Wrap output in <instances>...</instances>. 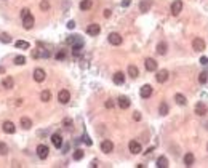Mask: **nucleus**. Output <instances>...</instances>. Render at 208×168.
Returning a JSON list of instances; mask_svg holds the SVG:
<instances>
[{"label": "nucleus", "instance_id": "49530a36", "mask_svg": "<svg viewBox=\"0 0 208 168\" xmlns=\"http://www.w3.org/2000/svg\"><path fill=\"white\" fill-rule=\"evenodd\" d=\"M111 16V10H104V18H109Z\"/></svg>", "mask_w": 208, "mask_h": 168}, {"label": "nucleus", "instance_id": "e433bc0d", "mask_svg": "<svg viewBox=\"0 0 208 168\" xmlns=\"http://www.w3.org/2000/svg\"><path fill=\"white\" fill-rule=\"evenodd\" d=\"M0 42H2V43H10V42H11V37H10L8 34H3L2 37H0Z\"/></svg>", "mask_w": 208, "mask_h": 168}, {"label": "nucleus", "instance_id": "1a4fd4ad", "mask_svg": "<svg viewBox=\"0 0 208 168\" xmlns=\"http://www.w3.org/2000/svg\"><path fill=\"white\" fill-rule=\"evenodd\" d=\"M144 66H146V71H149V72H154L157 71V61L152 58H147L144 61Z\"/></svg>", "mask_w": 208, "mask_h": 168}, {"label": "nucleus", "instance_id": "4be33fe9", "mask_svg": "<svg viewBox=\"0 0 208 168\" xmlns=\"http://www.w3.org/2000/svg\"><path fill=\"white\" fill-rule=\"evenodd\" d=\"M128 75L131 77V79H136V77L139 75V71H138V67H136V66H133V64L128 66Z\"/></svg>", "mask_w": 208, "mask_h": 168}, {"label": "nucleus", "instance_id": "5701e85b", "mask_svg": "<svg viewBox=\"0 0 208 168\" xmlns=\"http://www.w3.org/2000/svg\"><path fill=\"white\" fill-rule=\"evenodd\" d=\"M91 7H93V2H91V0H82V2H80V10L82 11L90 10Z\"/></svg>", "mask_w": 208, "mask_h": 168}, {"label": "nucleus", "instance_id": "39448f33", "mask_svg": "<svg viewBox=\"0 0 208 168\" xmlns=\"http://www.w3.org/2000/svg\"><path fill=\"white\" fill-rule=\"evenodd\" d=\"M107 38H109V42H111V45H115V47H117V45H120L122 40H123V38H122V35L117 34V32H111Z\"/></svg>", "mask_w": 208, "mask_h": 168}, {"label": "nucleus", "instance_id": "423d86ee", "mask_svg": "<svg viewBox=\"0 0 208 168\" xmlns=\"http://www.w3.org/2000/svg\"><path fill=\"white\" fill-rule=\"evenodd\" d=\"M32 26H34V16L29 13L27 16L23 18V27H24L26 31H29V29H32Z\"/></svg>", "mask_w": 208, "mask_h": 168}, {"label": "nucleus", "instance_id": "412c9836", "mask_svg": "<svg viewBox=\"0 0 208 168\" xmlns=\"http://www.w3.org/2000/svg\"><path fill=\"white\" fill-rule=\"evenodd\" d=\"M184 163H186V167H192L194 165V154L192 152H187L184 155Z\"/></svg>", "mask_w": 208, "mask_h": 168}, {"label": "nucleus", "instance_id": "0eeeda50", "mask_svg": "<svg viewBox=\"0 0 208 168\" xmlns=\"http://www.w3.org/2000/svg\"><path fill=\"white\" fill-rule=\"evenodd\" d=\"M192 48H194L195 51H203L205 50V42L202 40L200 37L194 38V40H192Z\"/></svg>", "mask_w": 208, "mask_h": 168}, {"label": "nucleus", "instance_id": "de8ad7c7", "mask_svg": "<svg viewBox=\"0 0 208 168\" xmlns=\"http://www.w3.org/2000/svg\"><path fill=\"white\" fill-rule=\"evenodd\" d=\"M130 5V0H123V2H122V7H128Z\"/></svg>", "mask_w": 208, "mask_h": 168}, {"label": "nucleus", "instance_id": "bb28decb", "mask_svg": "<svg viewBox=\"0 0 208 168\" xmlns=\"http://www.w3.org/2000/svg\"><path fill=\"white\" fill-rule=\"evenodd\" d=\"M174 101H176L179 106H184V104L187 103V99H186V96L184 95H181V93H178V95H174Z\"/></svg>", "mask_w": 208, "mask_h": 168}, {"label": "nucleus", "instance_id": "c9c22d12", "mask_svg": "<svg viewBox=\"0 0 208 168\" xmlns=\"http://www.w3.org/2000/svg\"><path fill=\"white\" fill-rule=\"evenodd\" d=\"M40 10H42V11L50 10V3L47 2V0H42V2H40Z\"/></svg>", "mask_w": 208, "mask_h": 168}, {"label": "nucleus", "instance_id": "f8f14e48", "mask_svg": "<svg viewBox=\"0 0 208 168\" xmlns=\"http://www.w3.org/2000/svg\"><path fill=\"white\" fill-rule=\"evenodd\" d=\"M101 32V27H99V24H90L87 27V34L91 35V37H94V35H98Z\"/></svg>", "mask_w": 208, "mask_h": 168}, {"label": "nucleus", "instance_id": "f3484780", "mask_svg": "<svg viewBox=\"0 0 208 168\" xmlns=\"http://www.w3.org/2000/svg\"><path fill=\"white\" fill-rule=\"evenodd\" d=\"M2 128H3V131L8 133V134H13L14 131H16V127H14L13 122H5V123L2 125Z\"/></svg>", "mask_w": 208, "mask_h": 168}, {"label": "nucleus", "instance_id": "7ed1b4c3", "mask_svg": "<svg viewBox=\"0 0 208 168\" xmlns=\"http://www.w3.org/2000/svg\"><path fill=\"white\" fill-rule=\"evenodd\" d=\"M101 151H103L104 154L112 152V151H114V143H112L111 139H104L103 143H101Z\"/></svg>", "mask_w": 208, "mask_h": 168}, {"label": "nucleus", "instance_id": "b1692460", "mask_svg": "<svg viewBox=\"0 0 208 168\" xmlns=\"http://www.w3.org/2000/svg\"><path fill=\"white\" fill-rule=\"evenodd\" d=\"M149 8H151V2L149 0H141V2H139V10H141L142 13L149 11Z\"/></svg>", "mask_w": 208, "mask_h": 168}, {"label": "nucleus", "instance_id": "9b49d317", "mask_svg": "<svg viewBox=\"0 0 208 168\" xmlns=\"http://www.w3.org/2000/svg\"><path fill=\"white\" fill-rule=\"evenodd\" d=\"M155 79H157V82H159V83H165L166 80H168V71H166V69L159 71V72H157V75H155Z\"/></svg>", "mask_w": 208, "mask_h": 168}, {"label": "nucleus", "instance_id": "393cba45", "mask_svg": "<svg viewBox=\"0 0 208 168\" xmlns=\"http://www.w3.org/2000/svg\"><path fill=\"white\" fill-rule=\"evenodd\" d=\"M157 167H159V168H168V158L163 157V155H162V157H159V158H157Z\"/></svg>", "mask_w": 208, "mask_h": 168}, {"label": "nucleus", "instance_id": "ea45409f", "mask_svg": "<svg viewBox=\"0 0 208 168\" xmlns=\"http://www.w3.org/2000/svg\"><path fill=\"white\" fill-rule=\"evenodd\" d=\"M31 13V11H29V8H23V10H21V18H24V16H27V14Z\"/></svg>", "mask_w": 208, "mask_h": 168}, {"label": "nucleus", "instance_id": "2eb2a0df", "mask_svg": "<svg viewBox=\"0 0 208 168\" xmlns=\"http://www.w3.org/2000/svg\"><path fill=\"white\" fill-rule=\"evenodd\" d=\"M139 95H141V98H149V96L152 95V86L151 85H142L141 90H139Z\"/></svg>", "mask_w": 208, "mask_h": 168}, {"label": "nucleus", "instance_id": "f704fd0d", "mask_svg": "<svg viewBox=\"0 0 208 168\" xmlns=\"http://www.w3.org/2000/svg\"><path fill=\"white\" fill-rule=\"evenodd\" d=\"M8 154V147L5 143H0V155H7Z\"/></svg>", "mask_w": 208, "mask_h": 168}, {"label": "nucleus", "instance_id": "dca6fc26", "mask_svg": "<svg viewBox=\"0 0 208 168\" xmlns=\"http://www.w3.org/2000/svg\"><path fill=\"white\" fill-rule=\"evenodd\" d=\"M117 103H118V107H120V109H128L130 104H131L127 96H120V98L117 99Z\"/></svg>", "mask_w": 208, "mask_h": 168}, {"label": "nucleus", "instance_id": "c85d7f7f", "mask_svg": "<svg viewBox=\"0 0 208 168\" xmlns=\"http://www.w3.org/2000/svg\"><path fill=\"white\" fill-rule=\"evenodd\" d=\"M166 48H168V47H166V43H165V42H160V43L159 45H157V53H159V55H166Z\"/></svg>", "mask_w": 208, "mask_h": 168}, {"label": "nucleus", "instance_id": "c03bdc74", "mask_svg": "<svg viewBox=\"0 0 208 168\" xmlns=\"http://www.w3.org/2000/svg\"><path fill=\"white\" fill-rule=\"evenodd\" d=\"M75 27V23H74V21H69V23H67V29H74Z\"/></svg>", "mask_w": 208, "mask_h": 168}, {"label": "nucleus", "instance_id": "cd10ccee", "mask_svg": "<svg viewBox=\"0 0 208 168\" xmlns=\"http://www.w3.org/2000/svg\"><path fill=\"white\" fill-rule=\"evenodd\" d=\"M40 99L43 101V103H48V101L51 99V93H50L48 90H43V91L40 93Z\"/></svg>", "mask_w": 208, "mask_h": 168}, {"label": "nucleus", "instance_id": "6ab92c4d", "mask_svg": "<svg viewBox=\"0 0 208 168\" xmlns=\"http://www.w3.org/2000/svg\"><path fill=\"white\" fill-rule=\"evenodd\" d=\"M112 80H114L115 85H122V83L125 82V75H123V72H115L114 77H112Z\"/></svg>", "mask_w": 208, "mask_h": 168}, {"label": "nucleus", "instance_id": "7c9ffc66", "mask_svg": "<svg viewBox=\"0 0 208 168\" xmlns=\"http://www.w3.org/2000/svg\"><path fill=\"white\" fill-rule=\"evenodd\" d=\"M159 114H160V115H166V114H168V104H166V103H162V104H160Z\"/></svg>", "mask_w": 208, "mask_h": 168}, {"label": "nucleus", "instance_id": "20e7f679", "mask_svg": "<svg viewBox=\"0 0 208 168\" xmlns=\"http://www.w3.org/2000/svg\"><path fill=\"white\" fill-rule=\"evenodd\" d=\"M181 11H183V2H181V0H174L173 3H171V14L178 16Z\"/></svg>", "mask_w": 208, "mask_h": 168}, {"label": "nucleus", "instance_id": "8fccbe9b", "mask_svg": "<svg viewBox=\"0 0 208 168\" xmlns=\"http://www.w3.org/2000/svg\"><path fill=\"white\" fill-rule=\"evenodd\" d=\"M205 128H207V130H208V122H207V123H205Z\"/></svg>", "mask_w": 208, "mask_h": 168}, {"label": "nucleus", "instance_id": "473e14b6", "mask_svg": "<svg viewBox=\"0 0 208 168\" xmlns=\"http://www.w3.org/2000/svg\"><path fill=\"white\" fill-rule=\"evenodd\" d=\"M198 82L200 83H207L208 82V72L207 71H203L200 75H198Z\"/></svg>", "mask_w": 208, "mask_h": 168}, {"label": "nucleus", "instance_id": "c756f323", "mask_svg": "<svg viewBox=\"0 0 208 168\" xmlns=\"http://www.w3.org/2000/svg\"><path fill=\"white\" fill-rule=\"evenodd\" d=\"M82 47H83V43H75V45H72V55H74V56H79Z\"/></svg>", "mask_w": 208, "mask_h": 168}, {"label": "nucleus", "instance_id": "37998d69", "mask_svg": "<svg viewBox=\"0 0 208 168\" xmlns=\"http://www.w3.org/2000/svg\"><path fill=\"white\" fill-rule=\"evenodd\" d=\"M200 64H208V58H205V56H202V58H200Z\"/></svg>", "mask_w": 208, "mask_h": 168}, {"label": "nucleus", "instance_id": "f257e3e1", "mask_svg": "<svg viewBox=\"0 0 208 168\" xmlns=\"http://www.w3.org/2000/svg\"><path fill=\"white\" fill-rule=\"evenodd\" d=\"M48 152H50L48 146H45V144H38V146H37V155H38V158L45 160V158L48 157Z\"/></svg>", "mask_w": 208, "mask_h": 168}, {"label": "nucleus", "instance_id": "2f4dec72", "mask_svg": "<svg viewBox=\"0 0 208 168\" xmlns=\"http://www.w3.org/2000/svg\"><path fill=\"white\" fill-rule=\"evenodd\" d=\"M83 155H85V152H83L82 149H77V151L74 152V160H82Z\"/></svg>", "mask_w": 208, "mask_h": 168}, {"label": "nucleus", "instance_id": "58836bf2", "mask_svg": "<svg viewBox=\"0 0 208 168\" xmlns=\"http://www.w3.org/2000/svg\"><path fill=\"white\" fill-rule=\"evenodd\" d=\"M104 106L107 107V109H112V107H114V101H112V99H107L106 103H104Z\"/></svg>", "mask_w": 208, "mask_h": 168}, {"label": "nucleus", "instance_id": "aec40b11", "mask_svg": "<svg viewBox=\"0 0 208 168\" xmlns=\"http://www.w3.org/2000/svg\"><path fill=\"white\" fill-rule=\"evenodd\" d=\"M21 127L24 128V130H29V128L32 127V120L29 119V117H21Z\"/></svg>", "mask_w": 208, "mask_h": 168}, {"label": "nucleus", "instance_id": "6e6552de", "mask_svg": "<svg viewBox=\"0 0 208 168\" xmlns=\"http://www.w3.org/2000/svg\"><path fill=\"white\" fill-rule=\"evenodd\" d=\"M45 77H47V74H45V71H43V69L38 67V69H35V71H34V80H35V82H38V83L43 82V80H45Z\"/></svg>", "mask_w": 208, "mask_h": 168}, {"label": "nucleus", "instance_id": "09e8293b", "mask_svg": "<svg viewBox=\"0 0 208 168\" xmlns=\"http://www.w3.org/2000/svg\"><path fill=\"white\" fill-rule=\"evenodd\" d=\"M152 151H154V147H149V149H147V151L144 152V154H151V152H152Z\"/></svg>", "mask_w": 208, "mask_h": 168}, {"label": "nucleus", "instance_id": "ddd939ff", "mask_svg": "<svg viewBox=\"0 0 208 168\" xmlns=\"http://www.w3.org/2000/svg\"><path fill=\"white\" fill-rule=\"evenodd\" d=\"M128 149L131 154H141V144H139L138 141H130Z\"/></svg>", "mask_w": 208, "mask_h": 168}, {"label": "nucleus", "instance_id": "9d476101", "mask_svg": "<svg viewBox=\"0 0 208 168\" xmlns=\"http://www.w3.org/2000/svg\"><path fill=\"white\" fill-rule=\"evenodd\" d=\"M207 112H208V107L205 106L203 103H197V104H195V114H197L198 117L207 115Z\"/></svg>", "mask_w": 208, "mask_h": 168}, {"label": "nucleus", "instance_id": "a211bd4d", "mask_svg": "<svg viewBox=\"0 0 208 168\" xmlns=\"http://www.w3.org/2000/svg\"><path fill=\"white\" fill-rule=\"evenodd\" d=\"M2 86H3L5 90H11L14 86V80L13 77H5L3 80H2Z\"/></svg>", "mask_w": 208, "mask_h": 168}, {"label": "nucleus", "instance_id": "4468645a", "mask_svg": "<svg viewBox=\"0 0 208 168\" xmlns=\"http://www.w3.org/2000/svg\"><path fill=\"white\" fill-rule=\"evenodd\" d=\"M51 143H53V146H55L56 149H59V147H62V136L59 133H55V134H51Z\"/></svg>", "mask_w": 208, "mask_h": 168}, {"label": "nucleus", "instance_id": "4c0bfd02", "mask_svg": "<svg viewBox=\"0 0 208 168\" xmlns=\"http://www.w3.org/2000/svg\"><path fill=\"white\" fill-rule=\"evenodd\" d=\"M66 58V51L64 50H59L58 53H56V59H64Z\"/></svg>", "mask_w": 208, "mask_h": 168}, {"label": "nucleus", "instance_id": "a18cd8bd", "mask_svg": "<svg viewBox=\"0 0 208 168\" xmlns=\"http://www.w3.org/2000/svg\"><path fill=\"white\" fill-rule=\"evenodd\" d=\"M83 141H85V143H87L88 146H91V139H90L88 136H83Z\"/></svg>", "mask_w": 208, "mask_h": 168}, {"label": "nucleus", "instance_id": "a19ab883", "mask_svg": "<svg viewBox=\"0 0 208 168\" xmlns=\"http://www.w3.org/2000/svg\"><path fill=\"white\" fill-rule=\"evenodd\" d=\"M70 125H72V120H70V119L64 120V127H66V128H70Z\"/></svg>", "mask_w": 208, "mask_h": 168}, {"label": "nucleus", "instance_id": "79ce46f5", "mask_svg": "<svg viewBox=\"0 0 208 168\" xmlns=\"http://www.w3.org/2000/svg\"><path fill=\"white\" fill-rule=\"evenodd\" d=\"M133 119H135L136 122H139V120H141V114H139V112H135V114H133Z\"/></svg>", "mask_w": 208, "mask_h": 168}, {"label": "nucleus", "instance_id": "72a5a7b5", "mask_svg": "<svg viewBox=\"0 0 208 168\" xmlns=\"http://www.w3.org/2000/svg\"><path fill=\"white\" fill-rule=\"evenodd\" d=\"M14 64H16V66L26 64V58H24V56H16V58H14Z\"/></svg>", "mask_w": 208, "mask_h": 168}, {"label": "nucleus", "instance_id": "a878e982", "mask_svg": "<svg viewBox=\"0 0 208 168\" xmlns=\"http://www.w3.org/2000/svg\"><path fill=\"white\" fill-rule=\"evenodd\" d=\"M14 47L21 48V50H27L31 45H29V42H26V40H18V42H14Z\"/></svg>", "mask_w": 208, "mask_h": 168}, {"label": "nucleus", "instance_id": "f03ea898", "mask_svg": "<svg viewBox=\"0 0 208 168\" xmlns=\"http://www.w3.org/2000/svg\"><path fill=\"white\" fill-rule=\"evenodd\" d=\"M69 99H70L69 90H61V91L58 93V101L61 104H67V103H69Z\"/></svg>", "mask_w": 208, "mask_h": 168}]
</instances>
